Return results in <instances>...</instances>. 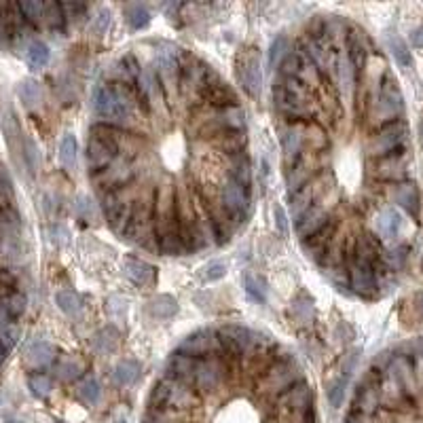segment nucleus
<instances>
[{
    "instance_id": "15",
    "label": "nucleus",
    "mask_w": 423,
    "mask_h": 423,
    "mask_svg": "<svg viewBox=\"0 0 423 423\" xmlns=\"http://www.w3.org/2000/svg\"><path fill=\"white\" fill-rule=\"evenodd\" d=\"M55 303H57V307H60L66 315H70V317H76V315L81 313V298H78L72 290H60V292L55 294Z\"/></svg>"
},
{
    "instance_id": "20",
    "label": "nucleus",
    "mask_w": 423,
    "mask_h": 423,
    "mask_svg": "<svg viewBox=\"0 0 423 423\" xmlns=\"http://www.w3.org/2000/svg\"><path fill=\"white\" fill-rule=\"evenodd\" d=\"M176 311H178V305L167 294H159L157 298L151 300V313L157 315V317H172Z\"/></svg>"
},
{
    "instance_id": "28",
    "label": "nucleus",
    "mask_w": 423,
    "mask_h": 423,
    "mask_svg": "<svg viewBox=\"0 0 423 423\" xmlns=\"http://www.w3.org/2000/svg\"><path fill=\"white\" fill-rule=\"evenodd\" d=\"M410 41H412V45H415V47H423V26H421V28H417V30L410 34Z\"/></svg>"
},
{
    "instance_id": "18",
    "label": "nucleus",
    "mask_w": 423,
    "mask_h": 423,
    "mask_svg": "<svg viewBox=\"0 0 423 423\" xmlns=\"http://www.w3.org/2000/svg\"><path fill=\"white\" fill-rule=\"evenodd\" d=\"M60 161L66 169H74L76 167V140L74 136H64L62 144H60Z\"/></svg>"
},
{
    "instance_id": "11",
    "label": "nucleus",
    "mask_w": 423,
    "mask_h": 423,
    "mask_svg": "<svg viewBox=\"0 0 423 423\" xmlns=\"http://www.w3.org/2000/svg\"><path fill=\"white\" fill-rule=\"evenodd\" d=\"M20 93V99L24 102L26 109H34V106H39V102L43 99V89L36 81H24L18 89Z\"/></svg>"
},
{
    "instance_id": "23",
    "label": "nucleus",
    "mask_w": 423,
    "mask_h": 423,
    "mask_svg": "<svg viewBox=\"0 0 423 423\" xmlns=\"http://www.w3.org/2000/svg\"><path fill=\"white\" fill-rule=\"evenodd\" d=\"M288 39L286 36H279L273 45H271V51H269V66L275 70V66H279V62L284 60V55L288 53Z\"/></svg>"
},
{
    "instance_id": "2",
    "label": "nucleus",
    "mask_w": 423,
    "mask_h": 423,
    "mask_svg": "<svg viewBox=\"0 0 423 423\" xmlns=\"http://www.w3.org/2000/svg\"><path fill=\"white\" fill-rule=\"evenodd\" d=\"M389 74L368 34L343 18L313 20L275 68L273 111L292 214L313 207L324 231L303 246L341 292L358 273H389L387 250L370 231L360 186H387L373 140L383 125L377 95ZM385 123H396L387 121ZM391 193V188H389Z\"/></svg>"
},
{
    "instance_id": "3",
    "label": "nucleus",
    "mask_w": 423,
    "mask_h": 423,
    "mask_svg": "<svg viewBox=\"0 0 423 423\" xmlns=\"http://www.w3.org/2000/svg\"><path fill=\"white\" fill-rule=\"evenodd\" d=\"M142 423H317L298 360L248 326H209L167 358Z\"/></svg>"
},
{
    "instance_id": "4",
    "label": "nucleus",
    "mask_w": 423,
    "mask_h": 423,
    "mask_svg": "<svg viewBox=\"0 0 423 423\" xmlns=\"http://www.w3.org/2000/svg\"><path fill=\"white\" fill-rule=\"evenodd\" d=\"M237 76H240V83L244 85V89L250 93V95H256L258 89H261V64H258V57L254 51H246L242 57H240V64H237Z\"/></svg>"
},
{
    "instance_id": "14",
    "label": "nucleus",
    "mask_w": 423,
    "mask_h": 423,
    "mask_svg": "<svg viewBox=\"0 0 423 423\" xmlns=\"http://www.w3.org/2000/svg\"><path fill=\"white\" fill-rule=\"evenodd\" d=\"M138 373H140V364L136 360H121L115 366V381L119 385H130L136 381Z\"/></svg>"
},
{
    "instance_id": "17",
    "label": "nucleus",
    "mask_w": 423,
    "mask_h": 423,
    "mask_svg": "<svg viewBox=\"0 0 423 423\" xmlns=\"http://www.w3.org/2000/svg\"><path fill=\"white\" fill-rule=\"evenodd\" d=\"M53 370H55V375H57L62 381H74V379L81 377L83 366H81V362L74 360V358H62V360L55 364Z\"/></svg>"
},
{
    "instance_id": "5",
    "label": "nucleus",
    "mask_w": 423,
    "mask_h": 423,
    "mask_svg": "<svg viewBox=\"0 0 423 423\" xmlns=\"http://www.w3.org/2000/svg\"><path fill=\"white\" fill-rule=\"evenodd\" d=\"M389 201L396 203L398 207H402L406 214L417 216L419 214V190L412 182H400L391 188L389 193Z\"/></svg>"
},
{
    "instance_id": "7",
    "label": "nucleus",
    "mask_w": 423,
    "mask_h": 423,
    "mask_svg": "<svg viewBox=\"0 0 423 423\" xmlns=\"http://www.w3.org/2000/svg\"><path fill=\"white\" fill-rule=\"evenodd\" d=\"M53 358H55V349H53V345L47 343V341H36V343H32V345L28 347V352H26V360H28V364L34 366V368L49 366V364L53 362Z\"/></svg>"
},
{
    "instance_id": "22",
    "label": "nucleus",
    "mask_w": 423,
    "mask_h": 423,
    "mask_svg": "<svg viewBox=\"0 0 423 423\" xmlns=\"http://www.w3.org/2000/svg\"><path fill=\"white\" fill-rule=\"evenodd\" d=\"M225 275H227V265L221 263V261L207 263V265L203 267V271H201V277H203L205 282H219V279H223Z\"/></svg>"
},
{
    "instance_id": "30",
    "label": "nucleus",
    "mask_w": 423,
    "mask_h": 423,
    "mask_svg": "<svg viewBox=\"0 0 423 423\" xmlns=\"http://www.w3.org/2000/svg\"><path fill=\"white\" fill-rule=\"evenodd\" d=\"M419 300H421V309H423V294L419 296Z\"/></svg>"
},
{
    "instance_id": "21",
    "label": "nucleus",
    "mask_w": 423,
    "mask_h": 423,
    "mask_svg": "<svg viewBox=\"0 0 423 423\" xmlns=\"http://www.w3.org/2000/svg\"><path fill=\"white\" fill-rule=\"evenodd\" d=\"M28 387L36 398H47L51 394V389H53V383L45 375H30L28 377Z\"/></svg>"
},
{
    "instance_id": "24",
    "label": "nucleus",
    "mask_w": 423,
    "mask_h": 423,
    "mask_svg": "<svg viewBox=\"0 0 423 423\" xmlns=\"http://www.w3.org/2000/svg\"><path fill=\"white\" fill-rule=\"evenodd\" d=\"M343 396H345V379H335L328 385V400L335 408H339L343 404Z\"/></svg>"
},
{
    "instance_id": "10",
    "label": "nucleus",
    "mask_w": 423,
    "mask_h": 423,
    "mask_svg": "<svg viewBox=\"0 0 423 423\" xmlns=\"http://www.w3.org/2000/svg\"><path fill=\"white\" fill-rule=\"evenodd\" d=\"M117 345H119V333H117L113 326L99 331V333L93 337V347H95L99 354H113V352L117 349Z\"/></svg>"
},
{
    "instance_id": "1",
    "label": "nucleus",
    "mask_w": 423,
    "mask_h": 423,
    "mask_svg": "<svg viewBox=\"0 0 423 423\" xmlns=\"http://www.w3.org/2000/svg\"><path fill=\"white\" fill-rule=\"evenodd\" d=\"M85 159L111 229L161 256L219 248L252 214L244 106L207 62L169 43L140 57L127 111L93 119Z\"/></svg>"
},
{
    "instance_id": "31",
    "label": "nucleus",
    "mask_w": 423,
    "mask_h": 423,
    "mask_svg": "<svg viewBox=\"0 0 423 423\" xmlns=\"http://www.w3.org/2000/svg\"><path fill=\"white\" fill-rule=\"evenodd\" d=\"M55 423H64V421H55Z\"/></svg>"
},
{
    "instance_id": "27",
    "label": "nucleus",
    "mask_w": 423,
    "mask_h": 423,
    "mask_svg": "<svg viewBox=\"0 0 423 423\" xmlns=\"http://www.w3.org/2000/svg\"><path fill=\"white\" fill-rule=\"evenodd\" d=\"M76 212L83 216V219H91L93 216V209H91V203L85 199V197H78V203H76Z\"/></svg>"
},
{
    "instance_id": "9",
    "label": "nucleus",
    "mask_w": 423,
    "mask_h": 423,
    "mask_svg": "<svg viewBox=\"0 0 423 423\" xmlns=\"http://www.w3.org/2000/svg\"><path fill=\"white\" fill-rule=\"evenodd\" d=\"M244 286H246V294H248L254 303H258V305H265V303H267V282H265L263 275L246 273Z\"/></svg>"
},
{
    "instance_id": "29",
    "label": "nucleus",
    "mask_w": 423,
    "mask_h": 423,
    "mask_svg": "<svg viewBox=\"0 0 423 423\" xmlns=\"http://www.w3.org/2000/svg\"><path fill=\"white\" fill-rule=\"evenodd\" d=\"M7 354H9V349L3 343H0V366H3V362L7 360Z\"/></svg>"
},
{
    "instance_id": "26",
    "label": "nucleus",
    "mask_w": 423,
    "mask_h": 423,
    "mask_svg": "<svg viewBox=\"0 0 423 423\" xmlns=\"http://www.w3.org/2000/svg\"><path fill=\"white\" fill-rule=\"evenodd\" d=\"M26 159L32 169L39 167V155H36V146L32 144V140H26Z\"/></svg>"
},
{
    "instance_id": "8",
    "label": "nucleus",
    "mask_w": 423,
    "mask_h": 423,
    "mask_svg": "<svg viewBox=\"0 0 423 423\" xmlns=\"http://www.w3.org/2000/svg\"><path fill=\"white\" fill-rule=\"evenodd\" d=\"M20 9L30 28L47 26V3H20Z\"/></svg>"
},
{
    "instance_id": "16",
    "label": "nucleus",
    "mask_w": 423,
    "mask_h": 423,
    "mask_svg": "<svg viewBox=\"0 0 423 423\" xmlns=\"http://www.w3.org/2000/svg\"><path fill=\"white\" fill-rule=\"evenodd\" d=\"M49 55H51L49 47L45 43H41V41H34L26 51V62H28L30 68H43L49 62Z\"/></svg>"
},
{
    "instance_id": "6",
    "label": "nucleus",
    "mask_w": 423,
    "mask_h": 423,
    "mask_svg": "<svg viewBox=\"0 0 423 423\" xmlns=\"http://www.w3.org/2000/svg\"><path fill=\"white\" fill-rule=\"evenodd\" d=\"M123 271L136 286H146L155 279V269L140 258H127Z\"/></svg>"
},
{
    "instance_id": "13",
    "label": "nucleus",
    "mask_w": 423,
    "mask_h": 423,
    "mask_svg": "<svg viewBox=\"0 0 423 423\" xmlns=\"http://www.w3.org/2000/svg\"><path fill=\"white\" fill-rule=\"evenodd\" d=\"M387 45H389V51H391V55H394L396 64H398L400 68H408V66H410V62H412L410 51H408V45H406V43H404V41H402L398 34H389Z\"/></svg>"
},
{
    "instance_id": "12",
    "label": "nucleus",
    "mask_w": 423,
    "mask_h": 423,
    "mask_svg": "<svg viewBox=\"0 0 423 423\" xmlns=\"http://www.w3.org/2000/svg\"><path fill=\"white\" fill-rule=\"evenodd\" d=\"M123 13H125L127 24L132 26V30H142L151 22V13H148V9L144 5H127L123 9Z\"/></svg>"
},
{
    "instance_id": "19",
    "label": "nucleus",
    "mask_w": 423,
    "mask_h": 423,
    "mask_svg": "<svg viewBox=\"0 0 423 423\" xmlns=\"http://www.w3.org/2000/svg\"><path fill=\"white\" fill-rule=\"evenodd\" d=\"M78 398H81L87 406H95V404L99 402V398H102V387H99V383H97L93 377L85 379V381L81 383V387H78Z\"/></svg>"
},
{
    "instance_id": "25",
    "label": "nucleus",
    "mask_w": 423,
    "mask_h": 423,
    "mask_svg": "<svg viewBox=\"0 0 423 423\" xmlns=\"http://www.w3.org/2000/svg\"><path fill=\"white\" fill-rule=\"evenodd\" d=\"M273 216H275V225H277L279 233L286 235V233H288V219H286V212H284L282 205H275V207H273Z\"/></svg>"
}]
</instances>
